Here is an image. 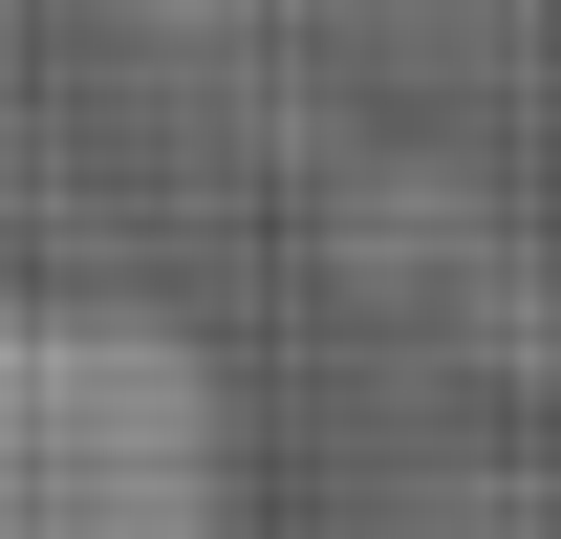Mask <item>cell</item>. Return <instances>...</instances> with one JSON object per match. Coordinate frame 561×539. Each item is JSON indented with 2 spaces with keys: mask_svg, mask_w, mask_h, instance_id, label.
Instances as JSON below:
<instances>
[{
  "mask_svg": "<svg viewBox=\"0 0 561 539\" xmlns=\"http://www.w3.org/2000/svg\"><path fill=\"white\" fill-rule=\"evenodd\" d=\"M0 539H238L216 345L151 302H0Z\"/></svg>",
  "mask_w": 561,
  "mask_h": 539,
  "instance_id": "cell-1",
  "label": "cell"
}]
</instances>
